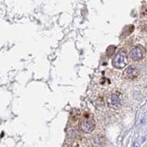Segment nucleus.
Segmentation results:
<instances>
[{"mask_svg": "<svg viewBox=\"0 0 147 147\" xmlns=\"http://www.w3.org/2000/svg\"><path fill=\"white\" fill-rule=\"evenodd\" d=\"M146 50L144 47L140 46L134 47L129 52V57L133 61H139L144 58Z\"/></svg>", "mask_w": 147, "mask_h": 147, "instance_id": "1", "label": "nucleus"}, {"mask_svg": "<svg viewBox=\"0 0 147 147\" xmlns=\"http://www.w3.org/2000/svg\"><path fill=\"white\" fill-rule=\"evenodd\" d=\"M140 75V70L134 65H129L123 73V77L127 80H132Z\"/></svg>", "mask_w": 147, "mask_h": 147, "instance_id": "2", "label": "nucleus"}, {"mask_svg": "<svg viewBox=\"0 0 147 147\" xmlns=\"http://www.w3.org/2000/svg\"><path fill=\"white\" fill-rule=\"evenodd\" d=\"M127 58L126 55L123 52H119L114 60H113V64L118 68H122L127 64Z\"/></svg>", "mask_w": 147, "mask_h": 147, "instance_id": "3", "label": "nucleus"}, {"mask_svg": "<svg viewBox=\"0 0 147 147\" xmlns=\"http://www.w3.org/2000/svg\"><path fill=\"white\" fill-rule=\"evenodd\" d=\"M119 93H113L110 94L107 99V102L110 107L117 108L120 105V97Z\"/></svg>", "mask_w": 147, "mask_h": 147, "instance_id": "4", "label": "nucleus"}, {"mask_svg": "<svg viewBox=\"0 0 147 147\" xmlns=\"http://www.w3.org/2000/svg\"><path fill=\"white\" fill-rule=\"evenodd\" d=\"M94 127V122L90 119H85L82 122V129L85 132H90Z\"/></svg>", "mask_w": 147, "mask_h": 147, "instance_id": "5", "label": "nucleus"}]
</instances>
